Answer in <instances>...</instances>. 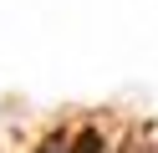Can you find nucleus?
<instances>
[{
  "instance_id": "obj_1",
  "label": "nucleus",
  "mask_w": 158,
  "mask_h": 153,
  "mask_svg": "<svg viewBox=\"0 0 158 153\" xmlns=\"http://www.w3.org/2000/svg\"><path fill=\"white\" fill-rule=\"evenodd\" d=\"M72 153H102V133H97V128H87V133H77V143H72Z\"/></svg>"
},
{
  "instance_id": "obj_2",
  "label": "nucleus",
  "mask_w": 158,
  "mask_h": 153,
  "mask_svg": "<svg viewBox=\"0 0 158 153\" xmlns=\"http://www.w3.org/2000/svg\"><path fill=\"white\" fill-rule=\"evenodd\" d=\"M41 153H61V138H56V143H46V148H41Z\"/></svg>"
}]
</instances>
